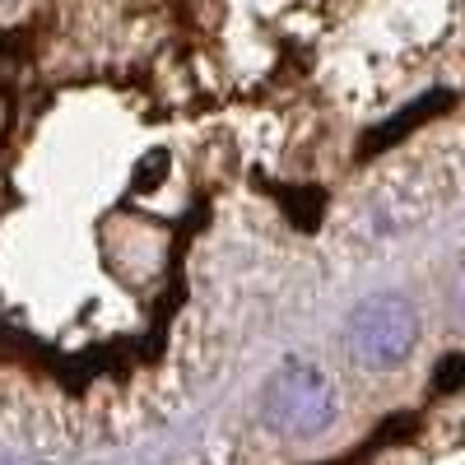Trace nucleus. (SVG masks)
I'll use <instances>...</instances> for the list:
<instances>
[{"label":"nucleus","mask_w":465,"mask_h":465,"mask_svg":"<svg viewBox=\"0 0 465 465\" xmlns=\"http://www.w3.org/2000/svg\"><path fill=\"white\" fill-rule=\"evenodd\" d=\"M414 307L405 298H372L349 317V344L372 368H391L414 349Z\"/></svg>","instance_id":"obj_2"},{"label":"nucleus","mask_w":465,"mask_h":465,"mask_svg":"<svg viewBox=\"0 0 465 465\" xmlns=\"http://www.w3.org/2000/svg\"><path fill=\"white\" fill-rule=\"evenodd\" d=\"M451 103H456V94H451V89H433V94H423L419 103H410V107L396 116V122H386L381 131H372V135L363 140V153H381V149H391L396 140H405V135H410V131H419L423 122H433V116H438V112H447Z\"/></svg>","instance_id":"obj_3"},{"label":"nucleus","mask_w":465,"mask_h":465,"mask_svg":"<svg viewBox=\"0 0 465 465\" xmlns=\"http://www.w3.org/2000/svg\"><path fill=\"white\" fill-rule=\"evenodd\" d=\"M261 410L270 429H280L284 438H317L335 419V386L317 368L289 363L265 381Z\"/></svg>","instance_id":"obj_1"}]
</instances>
